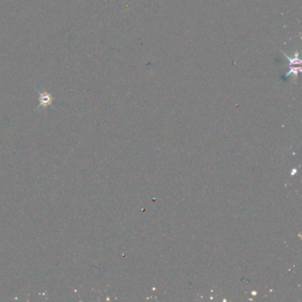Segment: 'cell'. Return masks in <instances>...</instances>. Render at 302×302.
Wrapping results in <instances>:
<instances>
[{
	"mask_svg": "<svg viewBox=\"0 0 302 302\" xmlns=\"http://www.w3.org/2000/svg\"><path fill=\"white\" fill-rule=\"evenodd\" d=\"M51 102H52V96L46 93L40 94V103L42 105L45 106L47 105L50 104Z\"/></svg>",
	"mask_w": 302,
	"mask_h": 302,
	"instance_id": "cell-1",
	"label": "cell"
}]
</instances>
